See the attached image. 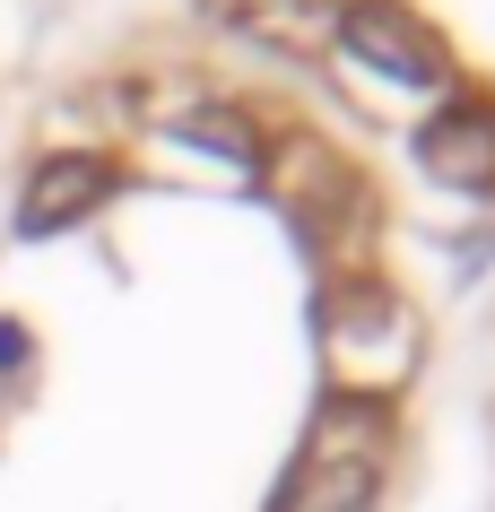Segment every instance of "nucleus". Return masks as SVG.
I'll list each match as a JSON object with an SVG mask.
<instances>
[{"label":"nucleus","mask_w":495,"mask_h":512,"mask_svg":"<svg viewBox=\"0 0 495 512\" xmlns=\"http://www.w3.org/2000/svg\"><path fill=\"white\" fill-rule=\"evenodd\" d=\"M322 356L348 391H391L417 365V322L391 296H348V304H330V322H322Z\"/></svg>","instance_id":"obj_1"},{"label":"nucleus","mask_w":495,"mask_h":512,"mask_svg":"<svg viewBox=\"0 0 495 512\" xmlns=\"http://www.w3.org/2000/svg\"><path fill=\"white\" fill-rule=\"evenodd\" d=\"M348 53L374 61V70H391V79H417V87H435V79H443V44H435V27H417L409 9H391V0H365V9H348Z\"/></svg>","instance_id":"obj_2"},{"label":"nucleus","mask_w":495,"mask_h":512,"mask_svg":"<svg viewBox=\"0 0 495 512\" xmlns=\"http://www.w3.org/2000/svg\"><path fill=\"white\" fill-rule=\"evenodd\" d=\"M96 191H105V174L87 157H53L27 183V200H18V226H27V235H53V226H70V217L96 209Z\"/></svg>","instance_id":"obj_3"},{"label":"nucleus","mask_w":495,"mask_h":512,"mask_svg":"<svg viewBox=\"0 0 495 512\" xmlns=\"http://www.w3.org/2000/svg\"><path fill=\"white\" fill-rule=\"evenodd\" d=\"M426 165L443 183H487L495 174V113H443L426 131Z\"/></svg>","instance_id":"obj_4"}]
</instances>
